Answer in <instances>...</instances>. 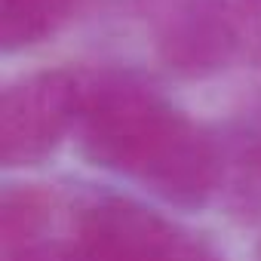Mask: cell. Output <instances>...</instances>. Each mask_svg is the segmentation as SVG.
<instances>
[{"mask_svg": "<svg viewBox=\"0 0 261 261\" xmlns=\"http://www.w3.org/2000/svg\"><path fill=\"white\" fill-rule=\"evenodd\" d=\"M65 7V0H4V34L7 43L28 40L40 34L53 16H59Z\"/></svg>", "mask_w": 261, "mask_h": 261, "instance_id": "6da1fadb", "label": "cell"}]
</instances>
